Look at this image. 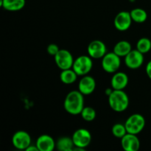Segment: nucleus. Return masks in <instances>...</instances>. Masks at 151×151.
Listing matches in <instances>:
<instances>
[{
  "label": "nucleus",
  "mask_w": 151,
  "mask_h": 151,
  "mask_svg": "<svg viewBox=\"0 0 151 151\" xmlns=\"http://www.w3.org/2000/svg\"><path fill=\"white\" fill-rule=\"evenodd\" d=\"M132 50V46L131 43L125 40L119 41L114 47L113 52L119 57L125 58L130 52Z\"/></svg>",
  "instance_id": "f3484780"
},
{
  "label": "nucleus",
  "mask_w": 151,
  "mask_h": 151,
  "mask_svg": "<svg viewBox=\"0 0 151 151\" xmlns=\"http://www.w3.org/2000/svg\"><path fill=\"white\" fill-rule=\"evenodd\" d=\"M146 74H147V77L151 80V60L147 63V66H146Z\"/></svg>",
  "instance_id": "393cba45"
},
{
  "label": "nucleus",
  "mask_w": 151,
  "mask_h": 151,
  "mask_svg": "<svg viewBox=\"0 0 151 151\" xmlns=\"http://www.w3.org/2000/svg\"><path fill=\"white\" fill-rule=\"evenodd\" d=\"M78 76V75L74 71V69L71 68V69L61 70L60 74V79L63 83L69 85V84L74 83L77 81Z\"/></svg>",
  "instance_id": "a211bd4d"
},
{
  "label": "nucleus",
  "mask_w": 151,
  "mask_h": 151,
  "mask_svg": "<svg viewBox=\"0 0 151 151\" xmlns=\"http://www.w3.org/2000/svg\"><path fill=\"white\" fill-rule=\"evenodd\" d=\"M26 151H39V150H38V147H37L36 145H30L26 149Z\"/></svg>",
  "instance_id": "a878e982"
},
{
  "label": "nucleus",
  "mask_w": 151,
  "mask_h": 151,
  "mask_svg": "<svg viewBox=\"0 0 151 151\" xmlns=\"http://www.w3.org/2000/svg\"><path fill=\"white\" fill-rule=\"evenodd\" d=\"M102 68L108 73L114 74L118 72L121 66V59L119 55L112 52H107L102 58Z\"/></svg>",
  "instance_id": "39448f33"
},
{
  "label": "nucleus",
  "mask_w": 151,
  "mask_h": 151,
  "mask_svg": "<svg viewBox=\"0 0 151 151\" xmlns=\"http://www.w3.org/2000/svg\"><path fill=\"white\" fill-rule=\"evenodd\" d=\"M144 54L137 50H132L125 57V63L131 69H137L144 63Z\"/></svg>",
  "instance_id": "9d476101"
},
{
  "label": "nucleus",
  "mask_w": 151,
  "mask_h": 151,
  "mask_svg": "<svg viewBox=\"0 0 151 151\" xmlns=\"http://www.w3.org/2000/svg\"><path fill=\"white\" fill-rule=\"evenodd\" d=\"M121 146L125 151H138L140 147V141L137 135L127 133L121 138Z\"/></svg>",
  "instance_id": "f8f14e48"
},
{
  "label": "nucleus",
  "mask_w": 151,
  "mask_h": 151,
  "mask_svg": "<svg viewBox=\"0 0 151 151\" xmlns=\"http://www.w3.org/2000/svg\"><path fill=\"white\" fill-rule=\"evenodd\" d=\"M125 125L128 134L137 135L144 129L145 126V119L140 114H134L127 119Z\"/></svg>",
  "instance_id": "7ed1b4c3"
},
{
  "label": "nucleus",
  "mask_w": 151,
  "mask_h": 151,
  "mask_svg": "<svg viewBox=\"0 0 151 151\" xmlns=\"http://www.w3.org/2000/svg\"><path fill=\"white\" fill-rule=\"evenodd\" d=\"M132 18L128 11H121L116 14L114 20L115 28L119 31H126L131 27Z\"/></svg>",
  "instance_id": "9b49d317"
},
{
  "label": "nucleus",
  "mask_w": 151,
  "mask_h": 151,
  "mask_svg": "<svg viewBox=\"0 0 151 151\" xmlns=\"http://www.w3.org/2000/svg\"><path fill=\"white\" fill-rule=\"evenodd\" d=\"M63 107L65 111L70 114H81L84 108V95L79 90L69 91L65 97Z\"/></svg>",
  "instance_id": "f257e3e1"
},
{
  "label": "nucleus",
  "mask_w": 151,
  "mask_h": 151,
  "mask_svg": "<svg viewBox=\"0 0 151 151\" xmlns=\"http://www.w3.org/2000/svg\"><path fill=\"white\" fill-rule=\"evenodd\" d=\"M113 90L114 89H113V88H112V87H111V88H106V91H105V93H106V95H107L108 97H109V96L110 95V94L112 93Z\"/></svg>",
  "instance_id": "bb28decb"
},
{
  "label": "nucleus",
  "mask_w": 151,
  "mask_h": 151,
  "mask_svg": "<svg viewBox=\"0 0 151 151\" xmlns=\"http://www.w3.org/2000/svg\"><path fill=\"white\" fill-rule=\"evenodd\" d=\"M59 50H60V48L56 44H50L47 47V53L50 55L53 56V57L56 55V54L58 52Z\"/></svg>",
  "instance_id": "b1692460"
},
{
  "label": "nucleus",
  "mask_w": 151,
  "mask_h": 151,
  "mask_svg": "<svg viewBox=\"0 0 151 151\" xmlns=\"http://www.w3.org/2000/svg\"><path fill=\"white\" fill-rule=\"evenodd\" d=\"M88 54L91 58L100 59L107 53V48L104 43L100 40H94L91 41L87 47Z\"/></svg>",
  "instance_id": "1a4fd4ad"
},
{
  "label": "nucleus",
  "mask_w": 151,
  "mask_h": 151,
  "mask_svg": "<svg viewBox=\"0 0 151 151\" xmlns=\"http://www.w3.org/2000/svg\"><path fill=\"white\" fill-rule=\"evenodd\" d=\"M129 1H135V0H129Z\"/></svg>",
  "instance_id": "cd10ccee"
},
{
  "label": "nucleus",
  "mask_w": 151,
  "mask_h": 151,
  "mask_svg": "<svg viewBox=\"0 0 151 151\" xmlns=\"http://www.w3.org/2000/svg\"><path fill=\"white\" fill-rule=\"evenodd\" d=\"M72 138L75 147H81L86 150L91 142V134L87 129L79 128L74 132Z\"/></svg>",
  "instance_id": "0eeeda50"
},
{
  "label": "nucleus",
  "mask_w": 151,
  "mask_h": 151,
  "mask_svg": "<svg viewBox=\"0 0 151 151\" xmlns=\"http://www.w3.org/2000/svg\"><path fill=\"white\" fill-rule=\"evenodd\" d=\"M35 145L39 151H52L56 147V142L51 136L43 134L37 139Z\"/></svg>",
  "instance_id": "4468645a"
},
{
  "label": "nucleus",
  "mask_w": 151,
  "mask_h": 151,
  "mask_svg": "<svg viewBox=\"0 0 151 151\" xmlns=\"http://www.w3.org/2000/svg\"><path fill=\"white\" fill-rule=\"evenodd\" d=\"M128 84V76L122 72L114 73L111 80V86L114 90H124Z\"/></svg>",
  "instance_id": "2eb2a0df"
},
{
  "label": "nucleus",
  "mask_w": 151,
  "mask_h": 151,
  "mask_svg": "<svg viewBox=\"0 0 151 151\" xmlns=\"http://www.w3.org/2000/svg\"><path fill=\"white\" fill-rule=\"evenodd\" d=\"M54 60L56 65L60 70L71 69L74 63V58L72 53L67 50L60 49L58 52L54 56Z\"/></svg>",
  "instance_id": "423d86ee"
},
{
  "label": "nucleus",
  "mask_w": 151,
  "mask_h": 151,
  "mask_svg": "<svg viewBox=\"0 0 151 151\" xmlns=\"http://www.w3.org/2000/svg\"><path fill=\"white\" fill-rule=\"evenodd\" d=\"M109 104L115 112L121 113L126 110L129 106V97L124 90H113L109 96Z\"/></svg>",
  "instance_id": "f03ea898"
},
{
  "label": "nucleus",
  "mask_w": 151,
  "mask_h": 151,
  "mask_svg": "<svg viewBox=\"0 0 151 151\" xmlns=\"http://www.w3.org/2000/svg\"><path fill=\"white\" fill-rule=\"evenodd\" d=\"M12 144L18 150H25L31 145V137L24 131H18L12 137Z\"/></svg>",
  "instance_id": "6e6552de"
},
{
  "label": "nucleus",
  "mask_w": 151,
  "mask_h": 151,
  "mask_svg": "<svg viewBox=\"0 0 151 151\" xmlns=\"http://www.w3.org/2000/svg\"><path fill=\"white\" fill-rule=\"evenodd\" d=\"M81 115L83 120L86 121V122H91L96 118L97 113H96V111L94 108L87 106V107L83 108V109L81 111Z\"/></svg>",
  "instance_id": "4be33fe9"
},
{
  "label": "nucleus",
  "mask_w": 151,
  "mask_h": 151,
  "mask_svg": "<svg viewBox=\"0 0 151 151\" xmlns=\"http://www.w3.org/2000/svg\"><path fill=\"white\" fill-rule=\"evenodd\" d=\"M130 13H131L133 22H135L137 23H144L147 19V12L142 8H139V7L134 8L130 12Z\"/></svg>",
  "instance_id": "aec40b11"
},
{
  "label": "nucleus",
  "mask_w": 151,
  "mask_h": 151,
  "mask_svg": "<svg viewBox=\"0 0 151 151\" xmlns=\"http://www.w3.org/2000/svg\"><path fill=\"white\" fill-rule=\"evenodd\" d=\"M26 0H0V6L10 12L19 11L24 7Z\"/></svg>",
  "instance_id": "dca6fc26"
},
{
  "label": "nucleus",
  "mask_w": 151,
  "mask_h": 151,
  "mask_svg": "<svg viewBox=\"0 0 151 151\" xmlns=\"http://www.w3.org/2000/svg\"><path fill=\"white\" fill-rule=\"evenodd\" d=\"M75 147L72 138L63 137L56 142V148L60 151H72Z\"/></svg>",
  "instance_id": "6ab92c4d"
},
{
  "label": "nucleus",
  "mask_w": 151,
  "mask_h": 151,
  "mask_svg": "<svg viewBox=\"0 0 151 151\" xmlns=\"http://www.w3.org/2000/svg\"><path fill=\"white\" fill-rule=\"evenodd\" d=\"M112 134L116 138L121 139L127 134V130L125 124L116 123L113 125L111 128Z\"/></svg>",
  "instance_id": "5701e85b"
},
{
  "label": "nucleus",
  "mask_w": 151,
  "mask_h": 151,
  "mask_svg": "<svg viewBox=\"0 0 151 151\" xmlns=\"http://www.w3.org/2000/svg\"><path fill=\"white\" fill-rule=\"evenodd\" d=\"M93 67L92 58L89 55H81L74 60L72 69L78 76H84L91 72Z\"/></svg>",
  "instance_id": "20e7f679"
},
{
  "label": "nucleus",
  "mask_w": 151,
  "mask_h": 151,
  "mask_svg": "<svg viewBox=\"0 0 151 151\" xmlns=\"http://www.w3.org/2000/svg\"><path fill=\"white\" fill-rule=\"evenodd\" d=\"M96 88V81L93 77L86 75L83 76L78 83V90L83 95L92 94Z\"/></svg>",
  "instance_id": "ddd939ff"
},
{
  "label": "nucleus",
  "mask_w": 151,
  "mask_h": 151,
  "mask_svg": "<svg viewBox=\"0 0 151 151\" xmlns=\"http://www.w3.org/2000/svg\"><path fill=\"white\" fill-rule=\"evenodd\" d=\"M137 50L142 54L149 52L151 50V41L150 38L146 37L139 38L137 43Z\"/></svg>",
  "instance_id": "412c9836"
}]
</instances>
